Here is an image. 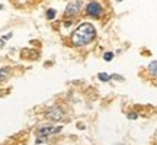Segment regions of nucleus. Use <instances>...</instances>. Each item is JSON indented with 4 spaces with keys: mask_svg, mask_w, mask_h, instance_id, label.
Listing matches in <instances>:
<instances>
[{
    "mask_svg": "<svg viewBox=\"0 0 157 145\" xmlns=\"http://www.w3.org/2000/svg\"><path fill=\"white\" fill-rule=\"evenodd\" d=\"M86 10H87V15H90V16H93V17H98V16H101L102 7L98 2H90L89 5H87V7H86Z\"/></svg>",
    "mask_w": 157,
    "mask_h": 145,
    "instance_id": "nucleus-4",
    "label": "nucleus"
},
{
    "mask_svg": "<svg viewBox=\"0 0 157 145\" xmlns=\"http://www.w3.org/2000/svg\"><path fill=\"white\" fill-rule=\"evenodd\" d=\"M10 36H12V34H7V35H5V36H3V41H6V39H10Z\"/></svg>",
    "mask_w": 157,
    "mask_h": 145,
    "instance_id": "nucleus-12",
    "label": "nucleus"
},
{
    "mask_svg": "<svg viewBox=\"0 0 157 145\" xmlns=\"http://www.w3.org/2000/svg\"><path fill=\"white\" fill-rule=\"evenodd\" d=\"M61 128L58 126V128H52V126H42V128H39L38 131V136L39 138H47L50 134H57V132H60Z\"/></svg>",
    "mask_w": 157,
    "mask_h": 145,
    "instance_id": "nucleus-5",
    "label": "nucleus"
},
{
    "mask_svg": "<svg viewBox=\"0 0 157 145\" xmlns=\"http://www.w3.org/2000/svg\"><path fill=\"white\" fill-rule=\"evenodd\" d=\"M96 36V29L92 23L84 22L78 26L76 31L71 35V42H73L76 46H83V45H87L89 42H92Z\"/></svg>",
    "mask_w": 157,
    "mask_h": 145,
    "instance_id": "nucleus-1",
    "label": "nucleus"
},
{
    "mask_svg": "<svg viewBox=\"0 0 157 145\" xmlns=\"http://www.w3.org/2000/svg\"><path fill=\"white\" fill-rule=\"evenodd\" d=\"M115 145H125V144H121V142H119V144H115Z\"/></svg>",
    "mask_w": 157,
    "mask_h": 145,
    "instance_id": "nucleus-14",
    "label": "nucleus"
},
{
    "mask_svg": "<svg viewBox=\"0 0 157 145\" xmlns=\"http://www.w3.org/2000/svg\"><path fill=\"white\" fill-rule=\"evenodd\" d=\"M112 58H113L112 52H105V54H103V60H105V61H111Z\"/></svg>",
    "mask_w": 157,
    "mask_h": 145,
    "instance_id": "nucleus-10",
    "label": "nucleus"
},
{
    "mask_svg": "<svg viewBox=\"0 0 157 145\" xmlns=\"http://www.w3.org/2000/svg\"><path fill=\"white\" fill-rule=\"evenodd\" d=\"M47 17H48V19H54V17H56V10H54V9H48V10H47Z\"/></svg>",
    "mask_w": 157,
    "mask_h": 145,
    "instance_id": "nucleus-8",
    "label": "nucleus"
},
{
    "mask_svg": "<svg viewBox=\"0 0 157 145\" xmlns=\"http://www.w3.org/2000/svg\"><path fill=\"white\" fill-rule=\"evenodd\" d=\"M9 71H10V68H0V81H5L6 78L9 77Z\"/></svg>",
    "mask_w": 157,
    "mask_h": 145,
    "instance_id": "nucleus-6",
    "label": "nucleus"
},
{
    "mask_svg": "<svg viewBox=\"0 0 157 145\" xmlns=\"http://www.w3.org/2000/svg\"><path fill=\"white\" fill-rule=\"evenodd\" d=\"M45 116L48 117V119H51V121H56V122H58V121H61V119H63V116H64V112H63L61 107L51 106V107H48V110L45 112Z\"/></svg>",
    "mask_w": 157,
    "mask_h": 145,
    "instance_id": "nucleus-3",
    "label": "nucleus"
},
{
    "mask_svg": "<svg viewBox=\"0 0 157 145\" xmlns=\"http://www.w3.org/2000/svg\"><path fill=\"white\" fill-rule=\"evenodd\" d=\"M3 45H5V41H3V39H0V48H2Z\"/></svg>",
    "mask_w": 157,
    "mask_h": 145,
    "instance_id": "nucleus-13",
    "label": "nucleus"
},
{
    "mask_svg": "<svg viewBox=\"0 0 157 145\" xmlns=\"http://www.w3.org/2000/svg\"><path fill=\"white\" fill-rule=\"evenodd\" d=\"M147 68H148V71L151 72L153 76H157V61H151Z\"/></svg>",
    "mask_w": 157,
    "mask_h": 145,
    "instance_id": "nucleus-7",
    "label": "nucleus"
},
{
    "mask_svg": "<svg viewBox=\"0 0 157 145\" xmlns=\"http://www.w3.org/2000/svg\"><path fill=\"white\" fill-rule=\"evenodd\" d=\"M128 119H137V113H134V112L128 113Z\"/></svg>",
    "mask_w": 157,
    "mask_h": 145,
    "instance_id": "nucleus-11",
    "label": "nucleus"
},
{
    "mask_svg": "<svg viewBox=\"0 0 157 145\" xmlns=\"http://www.w3.org/2000/svg\"><path fill=\"white\" fill-rule=\"evenodd\" d=\"M98 78H99V80H102V81H108L111 77H109L108 74H105V72H101V74L98 76Z\"/></svg>",
    "mask_w": 157,
    "mask_h": 145,
    "instance_id": "nucleus-9",
    "label": "nucleus"
},
{
    "mask_svg": "<svg viewBox=\"0 0 157 145\" xmlns=\"http://www.w3.org/2000/svg\"><path fill=\"white\" fill-rule=\"evenodd\" d=\"M82 5H83V2H80V0H77V2H70L67 5V7H66V12H64V17H73L76 16L78 13V10L82 9Z\"/></svg>",
    "mask_w": 157,
    "mask_h": 145,
    "instance_id": "nucleus-2",
    "label": "nucleus"
}]
</instances>
